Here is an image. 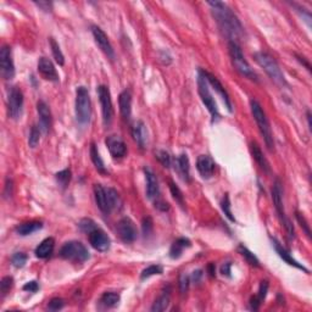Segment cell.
<instances>
[{
    "label": "cell",
    "mask_w": 312,
    "mask_h": 312,
    "mask_svg": "<svg viewBox=\"0 0 312 312\" xmlns=\"http://www.w3.org/2000/svg\"><path fill=\"white\" fill-rule=\"evenodd\" d=\"M79 228H81L82 232H84V233L89 234L90 232H93L94 229H97V224H95V222L93 221V220H90V218H83L81 222H79Z\"/></svg>",
    "instance_id": "f35d334b"
},
{
    "label": "cell",
    "mask_w": 312,
    "mask_h": 312,
    "mask_svg": "<svg viewBox=\"0 0 312 312\" xmlns=\"http://www.w3.org/2000/svg\"><path fill=\"white\" fill-rule=\"evenodd\" d=\"M272 199H273V204L274 208H276L277 213H278L281 221H282L285 229H287L288 236H289V238H294V227H293L292 222H290V220L287 217V215H285L284 206H283V189L279 179H276V182H274L273 184V188H272Z\"/></svg>",
    "instance_id": "8992f818"
},
{
    "label": "cell",
    "mask_w": 312,
    "mask_h": 312,
    "mask_svg": "<svg viewBox=\"0 0 312 312\" xmlns=\"http://www.w3.org/2000/svg\"><path fill=\"white\" fill-rule=\"evenodd\" d=\"M215 161L208 155H200L196 160V170L200 173V176L205 179H208L213 176L215 172Z\"/></svg>",
    "instance_id": "2e32d148"
},
{
    "label": "cell",
    "mask_w": 312,
    "mask_h": 312,
    "mask_svg": "<svg viewBox=\"0 0 312 312\" xmlns=\"http://www.w3.org/2000/svg\"><path fill=\"white\" fill-rule=\"evenodd\" d=\"M0 70L1 76L9 81L15 76V65H14L13 54L10 46H3L0 50Z\"/></svg>",
    "instance_id": "7c38bea8"
},
{
    "label": "cell",
    "mask_w": 312,
    "mask_h": 312,
    "mask_svg": "<svg viewBox=\"0 0 312 312\" xmlns=\"http://www.w3.org/2000/svg\"><path fill=\"white\" fill-rule=\"evenodd\" d=\"M170 305V295L168 294H163L161 297H159L158 299L155 300L154 305L151 306L152 312H161L165 311L166 309Z\"/></svg>",
    "instance_id": "1f68e13d"
},
{
    "label": "cell",
    "mask_w": 312,
    "mask_h": 312,
    "mask_svg": "<svg viewBox=\"0 0 312 312\" xmlns=\"http://www.w3.org/2000/svg\"><path fill=\"white\" fill-rule=\"evenodd\" d=\"M91 33H93V37H94L95 39V43L98 44L100 50H102L103 53L110 59V60H114L115 59L114 48H112L111 43H110L109 38H107V36L105 34L104 30H103L100 27L94 26V27L91 28Z\"/></svg>",
    "instance_id": "5bb4252c"
},
{
    "label": "cell",
    "mask_w": 312,
    "mask_h": 312,
    "mask_svg": "<svg viewBox=\"0 0 312 312\" xmlns=\"http://www.w3.org/2000/svg\"><path fill=\"white\" fill-rule=\"evenodd\" d=\"M250 305H252L253 310H259L260 305H261V301L259 300V297H254L252 300H250Z\"/></svg>",
    "instance_id": "db71d44e"
},
{
    "label": "cell",
    "mask_w": 312,
    "mask_h": 312,
    "mask_svg": "<svg viewBox=\"0 0 312 312\" xmlns=\"http://www.w3.org/2000/svg\"><path fill=\"white\" fill-rule=\"evenodd\" d=\"M36 5H38L39 8H42L46 13L51 10V3H48V1H39V3H36Z\"/></svg>",
    "instance_id": "816d5d0a"
},
{
    "label": "cell",
    "mask_w": 312,
    "mask_h": 312,
    "mask_svg": "<svg viewBox=\"0 0 312 312\" xmlns=\"http://www.w3.org/2000/svg\"><path fill=\"white\" fill-rule=\"evenodd\" d=\"M221 208H222V210H223L224 215L229 218V221H232V222L236 221V218H234L233 213H232V210H231V201H229L228 194H226V195L223 196V199H222Z\"/></svg>",
    "instance_id": "ab89813d"
},
{
    "label": "cell",
    "mask_w": 312,
    "mask_h": 312,
    "mask_svg": "<svg viewBox=\"0 0 312 312\" xmlns=\"http://www.w3.org/2000/svg\"><path fill=\"white\" fill-rule=\"evenodd\" d=\"M98 97H99L100 105H102L103 121L105 126H109L114 119V106H112V100L110 90L106 86L98 87Z\"/></svg>",
    "instance_id": "9c48e42d"
},
{
    "label": "cell",
    "mask_w": 312,
    "mask_h": 312,
    "mask_svg": "<svg viewBox=\"0 0 312 312\" xmlns=\"http://www.w3.org/2000/svg\"><path fill=\"white\" fill-rule=\"evenodd\" d=\"M228 48H229V55H231L232 64H233L234 69H236L241 76L256 82L257 74H255L254 70L252 69V66H250L248 61L245 60V56H244L243 51H241L240 45H239L238 43H236V42H229Z\"/></svg>",
    "instance_id": "3957f363"
},
{
    "label": "cell",
    "mask_w": 312,
    "mask_h": 312,
    "mask_svg": "<svg viewBox=\"0 0 312 312\" xmlns=\"http://www.w3.org/2000/svg\"><path fill=\"white\" fill-rule=\"evenodd\" d=\"M201 277H203V272L195 271V272H193V276H192V278H193V281H195V282H199Z\"/></svg>",
    "instance_id": "9f6ffc18"
},
{
    "label": "cell",
    "mask_w": 312,
    "mask_h": 312,
    "mask_svg": "<svg viewBox=\"0 0 312 312\" xmlns=\"http://www.w3.org/2000/svg\"><path fill=\"white\" fill-rule=\"evenodd\" d=\"M189 288V277L185 276V274H182L179 278V289L182 294H184Z\"/></svg>",
    "instance_id": "681fc988"
},
{
    "label": "cell",
    "mask_w": 312,
    "mask_h": 312,
    "mask_svg": "<svg viewBox=\"0 0 312 312\" xmlns=\"http://www.w3.org/2000/svg\"><path fill=\"white\" fill-rule=\"evenodd\" d=\"M155 155H156V159L160 161V163L163 166V167H170L171 156L167 151H165V150H159V151H156V154Z\"/></svg>",
    "instance_id": "7bdbcfd3"
},
{
    "label": "cell",
    "mask_w": 312,
    "mask_h": 312,
    "mask_svg": "<svg viewBox=\"0 0 312 312\" xmlns=\"http://www.w3.org/2000/svg\"><path fill=\"white\" fill-rule=\"evenodd\" d=\"M208 4L211 6L213 17L222 33L229 39V42L238 43L239 39L244 37V28L236 14L222 1H208Z\"/></svg>",
    "instance_id": "6da1fadb"
},
{
    "label": "cell",
    "mask_w": 312,
    "mask_h": 312,
    "mask_svg": "<svg viewBox=\"0 0 312 312\" xmlns=\"http://www.w3.org/2000/svg\"><path fill=\"white\" fill-rule=\"evenodd\" d=\"M272 243H273L274 249H276L277 254L279 255V257H281V259L284 260V261L287 262L288 265H290V266H294V267H297V268H299V269H301V271H304L305 273H309V269H307L305 266H302L301 264H299V262H297V260L293 259L292 255H290L289 253H288L287 250H285V249L283 248V246L276 240V239H272Z\"/></svg>",
    "instance_id": "7402d4cb"
},
{
    "label": "cell",
    "mask_w": 312,
    "mask_h": 312,
    "mask_svg": "<svg viewBox=\"0 0 312 312\" xmlns=\"http://www.w3.org/2000/svg\"><path fill=\"white\" fill-rule=\"evenodd\" d=\"M60 256L74 262H84L89 259V252L81 241L71 240L61 246Z\"/></svg>",
    "instance_id": "ba28073f"
},
{
    "label": "cell",
    "mask_w": 312,
    "mask_h": 312,
    "mask_svg": "<svg viewBox=\"0 0 312 312\" xmlns=\"http://www.w3.org/2000/svg\"><path fill=\"white\" fill-rule=\"evenodd\" d=\"M23 109V94L20 88L13 87L9 90L8 97V114L13 119H18L22 115Z\"/></svg>",
    "instance_id": "30bf717a"
},
{
    "label": "cell",
    "mask_w": 312,
    "mask_h": 312,
    "mask_svg": "<svg viewBox=\"0 0 312 312\" xmlns=\"http://www.w3.org/2000/svg\"><path fill=\"white\" fill-rule=\"evenodd\" d=\"M152 231V221L151 218L150 217H147L143 220V233H144V236H150V233H151Z\"/></svg>",
    "instance_id": "c3c4849f"
},
{
    "label": "cell",
    "mask_w": 312,
    "mask_h": 312,
    "mask_svg": "<svg viewBox=\"0 0 312 312\" xmlns=\"http://www.w3.org/2000/svg\"><path fill=\"white\" fill-rule=\"evenodd\" d=\"M297 222L300 223V226H301V228L305 231V233H306L309 237H311V231H310V226L307 224V222H306V220H305L304 216L300 215L299 212H297Z\"/></svg>",
    "instance_id": "7dc6e473"
},
{
    "label": "cell",
    "mask_w": 312,
    "mask_h": 312,
    "mask_svg": "<svg viewBox=\"0 0 312 312\" xmlns=\"http://www.w3.org/2000/svg\"><path fill=\"white\" fill-rule=\"evenodd\" d=\"M38 71L45 79L51 82H59V74L55 66L49 59L41 58L38 61Z\"/></svg>",
    "instance_id": "ffe728a7"
},
{
    "label": "cell",
    "mask_w": 312,
    "mask_h": 312,
    "mask_svg": "<svg viewBox=\"0 0 312 312\" xmlns=\"http://www.w3.org/2000/svg\"><path fill=\"white\" fill-rule=\"evenodd\" d=\"M205 76H206V78H208V84H211V86L213 87V89H215V90L217 91V94L222 98V100H223L224 105L227 106L228 111L229 112L233 111V109H232V103H231V99H229L228 93H227L226 89L223 88V86L221 84V82L218 81V79L216 78L215 76H212V74H208V72H205Z\"/></svg>",
    "instance_id": "44dd1931"
},
{
    "label": "cell",
    "mask_w": 312,
    "mask_h": 312,
    "mask_svg": "<svg viewBox=\"0 0 312 312\" xmlns=\"http://www.w3.org/2000/svg\"><path fill=\"white\" fill-rule=\"evenodd\" d=\"M64 300L60 299V297H54V299H51L50 302H49L48 309L50 310V311H59V310H61L64 307Z\"/></svg>",
    "instance_id": "f6af8a7d"
},
{
    "label": "cell",
    "mask_w": 312,
    "mask_h": 312,
    "mask_svg": "<svg viewBox=\"0 0 312 312\" xmlns=\"http://www.w3.org/2000/svg\"><path fill=\"white\" fill-rule=\"evenodd\" d=\"M250 150H252L253 156H254V159L256 160V163H259L260 167H261L265 172H269V163L268 161H267V159L265 158L264 152L260 149L259 144L255 142H252L250 143Z\"/></svg>",
    "instance_id": "83f0119b"
},
{
    "label": "cell",
    "mask_w": 312,
    "mask_h": 312,
    "mask_svg": "<svg viewBox=\"0 0 312 312\" xmlns=\"http://www.w3.org/2000/svg\"><path fill=\"white\" fill-rule=\"evenodd\" d=\"M76 119L81 126L89 123L91 116V102L89 91L86 87H78L76 89Z\"/></svg>",
    "instance_id": "5b68a950"
},
{
    "label": "cell",
    "mask_w": 312,
    "mask_h": 312,
    "mask_svg": "<svg viewBox=\"0 0 312 312\" xmlns=\"http://www.w3.org/2000/svg\"><path fill=\"white\" fill-rule=\"evenodd\" d=\"M170 191L171 193H172V196L175 198V200L177 201L180 206L184 205V199H183L182 192H180V189L178 188L177 185H176L172 180H170Z\"/></svg>",
    "instance_id": "b9f144b4"
},
{
    "label": "cell",
    "mask_w": 312,
    "mask_h": 312,
    "mask_svg": "<svg viewBox=\"0 0 312 312\" xmlns=\"http://www.w3.org/2000/svg\"><path fill=\"white\" fill-rule=\"evenodd\" d=\"M55 179L61 188L62 189L67 188V185L70 184V180H71V171L70 170L60 171V172H58L55 175Z\"/></svg>",
    "instance_id": "836d02e7"
},
{
    "label": "cell",
    "mask_w": 312,
    "mask_h": 312,
    "mask_svg": "<svg viewBox=\"0 0 312 312\" xmlns=\"http://www.w3.org/2000/svg\"><path fill=\"white\" fill-rule=\"evenodd\" d=\"M94 195L97 205L100 210L104 213L111 212V208L109 205V199H107L106 188H104L102 184H95L94 185Z\"/></svg>",
    "instance_id": "603a6c76"
},
{
    "label": "cell",
    "mask_w": 312,
    "mask_h": 312,
    "mask_svg": "<svg viewBox=\"0 0 312 312\" xmlns=\"http://www.w3.org/2000/svg\"><path fill=\"white\" fill-rule=\"evenodd\" d=\"M41 142V128H38L37 126H33L32 130L30 132V138H28V144L30 148H37V145Z\"/></svg>",
    "instance_id": "74e56055"
},
{
    "label": "cell",
    "mask_w": 312,
    "mask_h": 312,
    "mask_svg": "<svg viewBox=\"0 0 312 312\" xmlns=\"http://www.w3.org/2000/svg\"><path fill=\"white\" fill-rule=\"evenodd\" d=\"M267 290H268V282L267 281H264V282H261V284H260V288H259V294L256 295L257 297H259L260 301H264L265 299H266V295H267Z\"/></svg>",
    "instance_id": "bcb514c9"
},
{
    "label": "cell",
    "mask_w": 312,
    "mask_h": 312,
    "mask_svg": "<svg viewBox=\"0 0 312 312\" xmlns=\"http://www.w3.org/2000/svg\"><path fill=\"white\" fill-rule=\"evenodd\" d=\"M163 272V266H160V265H151V266H149V267H147L145 269H143L142 274H140V278L142 279L149 278V277H151V276L161 274Z\"/></svg>",
    "instance_id": "8d00e7d4"
},
{
    "label": "cell",
    "mask_w": 312,
    "mask_h": 312,
    "mask_svg": "<svg viewBox=\"0 0 312 312\" xmlns=\"http://www.w3.org/2000/svg\"><path fill=\"white\" fill-rule=\"evenodd\" d=\"M176 167H177L178 175L182 177L183 180L189 182L191 179V166H189V159L185 154L179 155L176 160Z\"/></svg>",
    "instance_id": "d4e9b609"
},
{
    "label": "cell",
    "mask_w": 312,
    "mask_h": 312,
    "mask_svg": "<svg viewBox=\"0 0 312 312\" xmlns=\"http://www.w3.org/2000/svg\"><path fill=\"white\" fill-rule=\"evenodd\" d=\"M119 111H121L122 117L124 119H128L131 117L132 112V95L130 90H123L119 97Z\"/></svg>",
    "instance_id": "cb8c5ba5"
},
{
    "label": "cell",
    "mask_w": 312,
    "mask_h": 312,
    "mask_svg": "<svg viewBox=\"0 0 312 312\" xmlns=\"http://www.w3.org/2000/svg\"><path fill=\"white\" fill-rule=\"evenodd\" d=\"M198 91L201 98V102L204 103L206 109L208 110V112H210L211 116H212L213 121L218 119L220 115H218L217 105H216L215 99H213L212 94H211L210 88H208V78H206L205 76V71H203V70H200L198 74Z\"/></svg>",
    "instance_id": "52a82bcc"
},
{
    "label": "cell",
    "mask_w": 312,
    "mask_h": 312,
    "mask_svg": "<svg viewBox=\"0 0 312 312\" xmlns=\"http://www.w3.org/2000/svg\"><path fill=\"white\" fill-rule=\"evenodd\" d=\"M43 228V223L38 221H30V222H25V223H21L20 226H17L16 228V232H17L18 236H30V234H33L34 232L39 231V229Z\"/></svg>",
    "instance_id": "f1b7e54d"
},
{
    "label": "cell",
    "mask_w": 312,
    "mask_h": 312,
    "mask_svg": "<svg viewBox=\"0 0 312 312\" xmlns=\"http://www.w3.org/2000/svg\"><path fill=\"white\" fill-rule=\"evenodd\" d=\"M27 262V255L23 253H16L13 257H11V264L13 266H15L16 268H21L23 267Z\"/></svg>",
    "instance_id": "60d3db41"
},
{
    "label": "cell",
    "mask_w": 312,
    "mask_h": 312,
    "mask_svg": "<svg viewBox=\"0 0 312 312\" xmlns=\"http://www.w3.org/2000/svg\"><path fill=\"white\" fill-rule=\"evenodd\" d=\"M105 143H106V147L107 149H109L112 158H123L124 155L127 154L126 143H124L123 139H122L121 137H119V135H109V137L106 138V140H105Z\"/></svg>",
    "instance_id": "9a60e30c"
},
{
    "label": "cell",
    "mask_w": 312,
    "mask_h": 312,
    "mask_svg": "<svg viewBox=\"0 0 312 312\" xmlns=\"http://www.w3.org/2000/svg\"><path fill=\"white\" fill-rule=\"evenodd\" d=\"M37 111H38L39 116V126H41V131L44 133H48L51 127V112L49 106L46 105L45 102L39 100L37 103Z\"/></svg>",
    "instance_id": "e0dca14e"
},
{
    "label": "cell",
    "mask_w": 312,
    "mask_h": 312,
    "mask_svg": "<svg viewBox=\"0 0 312 312\" xmlns=\"http://www.w3.org/2000/svg\"><path fill=\"white\" fill-rule=\"evenodd\" d=\"M116 231L121 240L124 243H133L138 237L137 227L130 217L121 218L116 224Z\"/></svg>",
    "instance_id": "8fae6325"
},
{
    "label": "cell",
    "mask_w": 312,
    "mask_h": 312,
    "mask_svg": "<svg viewBox=\"0 0 312 312\" xmlns=\"http://www.w3.org/2000/svg\"><path fill=\"white\" fill-rule=\"evenodd\" d=\"M238 252H239V254L241 255V256L245 257L246 261H248L249 264L252 265V266L260 267V262H259V260H257V257L255 256V255L253 254L252 252H249V250L245 248V246L239 245L238 246Z\"/></svg>",
    "instance_id": "d6a6232c"
},
{
    "label": "cell",
    "mask_w": 312,
    "mask_h": 312,
    "mask_svg": "<svg viewBox=\"0 0 312 312\" xmlns=\"http://www.w3.org/2000/svg\"><path fill=\"white\" fill-rule=\"evenodd\" d=\"M106 193L111 211L115 208H119L121 206V198H119V194L117 193V191H115L114 188H106Z\"/></svg>",
    "instance_id": "e575fe53"
},
{
    "label": "cell",
    "mask_w": 312,
    "mask_h": 312,
    "mask_svg": "<svg viewBox=\"0 0 312 312\" xmlns=\"http://www.w3.org/2000/svg\"><path fill=\"white\" fill-rule=\"evenodd\" d=\"M145 179H147V195L150 200H156L160 195V188H159L158 178L150 168H144Z\"/></svg>",
    "instance_id": "ac0fdd59"
},
{
    "label": "cell",
    "mask_w": 312,
    "mask_h": 312,
    "mask_svg": "<svg viewBox=\"0 0 312 312\" xmlns=\"http://www.w3.org/2000/svg\"><path fill=\"white\" fill-rule=\"evenodd\" d=\"M90 159L91 161H93V163H94L95 168H97L100 173L105 175V173H106V168H105L104 161H103L102 158H100L99 151H98L95 144H91L90 147Z\"/></svg>",
    "instance_id": "4dcf8cb0"
},
{
    "label": "cell",
    "mask_w": 312,
    "mask_h": 312,
    "mask_svg": "<svg viewBox=\"0 0 312 312\" xmlns=\"http://www.w3.org/2000/svg\"><path fill=\"white\" fill-rule=\"evenodd\" d=\"M99 302L100 305H103L104 307H107V309H110V307H115L116 305H119V295L114 292H106L102 295Z\"/></svg>",
    "instance_id": "f546056e"
},
{
    "label": "cell",
    "mask_w": 312,
    "mask_h": 312,
    "mask_svg": "<svg viewBox=\"0 0 312 312\" xmlns=\"http://www.w3.org/2000/svg\"><path fill=\"white\" fill-rule=\"evenodd\" d=\"M221 273L223 274H226V276H231V262H227V264H224L223 266H222V268H221Z\"/></svg>",
    "instance_id": "11a10c76"
},
{
    "label": "cell",
    "mask_w": 312,
    "mask_h": 312,
    "mask_svg": "<svg viewBox=\"0 0 312 312\" xmlns=\"http://www.w3.org/2000/svg\"><path fill=\"white\" fill-rule=\"evenodd\" d=\"M50 46H51V53H53V56L54 59H55V61L60 65V66H62V65L65 64L64 54H62L60 46H59V44L56 43L54 38H50Z\"/></svg>",
    "instance_id": "d590c367"
},
{
    "label": "cell",
    "mask_w": 312,
    "mask_h": 312,
    "mask_svg": "<svg viewBox=\"0 0 312 312\" xmlns=\"http://www.w3.org/2000/svg\"><path fill=\"white\" fill-rule=\"evenodd\" d=\"M131 132H132V137L134 142L139 145L140 149H144L148 144V130L144 122L135 121L132 124Z\"/></svg>",
    "instance_id": "d6986e66"
},
{
    "label": "cell",
    "mask_w": 312,
    "mask_h": 312,
    "mask_svg": "<svg viewBox=\"0 0 312 312\" xmlns=\"http://www.w3.org/2000/svg\"><path fill=\"white\" fill-rule=\"evenodd\" d=\"M155 206H156L158 208H160V210H163V211H166V210H168V208H170L168 204L165 203V201L156 200V201H155Z\"/></svg>",
    "instance_id": "f5cc1de1"
},
{
    "label": "cell",
    "mask_w": 312,
    "mask_h": 312,
    "mask_svg": "<svg viewBox=\"0 0 312 312\" xmlns=\"http://www.w3.org/2000/svg\"><path fill=\"white\" fill-rule=\"evenodd\" d=\"M14 284V279L11 277H4L0 282V292H1V295L5 297L9 292H10L11 287Z\"/></svg>",
    "instance_id": "ee69618b"
},
{
    "label": "cell",
    "mask_w": 312,
    "mask_h": 312,
    "mask_svg": "<svg viewBox=\"0 0 312 312\" xmlns=\"http://www.w3.org/2000/svg\"><path fill=\"white\" fill-rule=\"evenodd\" d=\"M38 289H39V285H38V283L36 282V281L28 282V283H26L25 285H23V290H26V292L36 293Z\"/></svg>",
    "instance_id": "f907efd6"
},
{
    "label": "cell",
    "mask_w": 312,
    "mask_h": 312,
    "mask_svg": "<svg viewBox=\"0 0 312 312\" xmlns=\"http://www.w3.org/2000/svg\"><path fill=\"white\" fill-rule=\"evenodd\" d=\"M191 246V240L187 238H178L177 240L173 241L172 246L170 249V257L176 260L179 259L183 254V250Z\"/></svg>",
    "instance_id": "4316f807"
},
{
    "label": "cell",
    "mask_w": 312,
    "mask_h": 312,
    "mask_svg": "<svg viewBox=\"0 0 312 312\" xmlns=\"http://www.w3.org/2000/svg\"><path fill=\"white\" fill-rule=\"evenodd\" d=\"M54 248H55V240H54V238H46L37 246L34 254H36V256L38 259H46V257H49L53 254Z\"/></svg>",
    "instance_id": "484cf974"
},
{
    "label": "cell",
    "mask_w": 312,
    "mask_h": 312,
    "mask_svg": "<svg viewBox=\"0 0 312 312\" xmlns=\"http://www.w3.org/2000/svg\"><path fill=\"white\" fill-rule=\"evenodd\" d=\"M88 239L90 245L100 253L107 252L110 249V245H111V240H110L109 236L100 228H97L93 232H90L88 234Z\"/></svg>",
    "instance_id": "4fadbf2b"
},
{
    "label": "cell",
    "mask_w": 312,
    "mask_h": 312,
    "mask_svg": "<svg viewBox=\"0 0 312 312\" xmlns=\"http://www.w3.org/2000/svg\"><path fill=\"white\" fill-rule=\"evenodd\" d=\"M254 59L257 64L264 69V71L268 74L269 78L277 84V86L279 87L288 86L282 70H281L279 65L277 64V61L274 60L271 55H268L267 53H264V51H259V53L254 54Z\"/></svg>",
    "instance_id": "7a4b0ae2"
},
{
    "label": "cell",
    "mask_w": 312,
    "mask_h": 312,
    "mask_svg": "<svg viewBox=\"0 0 312 312\" xmlns=\"http://www.w3.org/2000/svg\"><path fill=\"white\" fill-rule=\"evenodd\" d=\"M250 107H252V114L253 116H254L255 121H256L257 126H259V130L260 132H261L262 137H264L267 148H268L269 150H272L274 148L273 134H272L271 126H269L268 119H267L264 109H262V106L260 105V103L255 99L250 100Z\"/></svg>",
    "instance_id": "277c9868"
}]
</instances>
